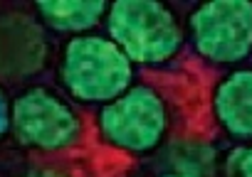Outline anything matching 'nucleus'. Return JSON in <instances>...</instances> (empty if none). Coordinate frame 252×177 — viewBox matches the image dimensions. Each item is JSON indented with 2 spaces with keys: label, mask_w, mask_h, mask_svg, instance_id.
Returning a JSON list of instances; mask_svg holds the SVG:
<instances>
[{
  "label": "nucleus",
  "mask_w": 252,
  "mask_h": 177,
  "mask_svg": "<svg viewBox=\"0 0 252 177\" xmlns=\"http://www.w3.org/2000/svg\"><path fill=\"white\" fill-rule=\"evenodd\" d=\"M104 35L131 59L134 67L158 69L186 47V25L161 0H114L109 3Z\"/></svg>",
  "instance_id": "nucleus-1"
},
{
  "label": "nucleus",
  "mask_w": 252,
  "mask_h": 177,
  "mask_svg": "<svg viewBox=\"0 0 252 177\" xmlns=\"http://www.w3.org/2000/svg\"><path fill=\"white\" fill-rule=\"evenodd\" d=\"M57 79L74 103L99 108L136 84V67L104 32H89L64 42Z\"/></svg>",
  "instance_id": "nucleus-2"
},
{
  "label": "nucleus",
  "mask_w": 252,
  "mask_h": 177,
  "mask_svg": "<svg viewBox=\"0 0 252 177\" xmlns=\"http://www.w3.org/2000/svg\"><path fill=\"white\" fill-rule=\"evenodd\" d=\"M94 128L99 140L126 155L156 152L171 128V111L163 94L146 81H136L114 101L96 108Z\"/></svg>",
  "instance_id": "nucleus-3"
},
{
  "label": "nucleus",
  "mask_w": 252,
  "mask_h": 177,
  "mask_svg": "<svg viewBox=\"0 0 252 177\" xmlns=\"http://www.w3.org/2000/svg\"><path fill=\"white\" fill-rule=\"evenodd\" d=\"M84 118L47 86H28L10 101V135L35 152H67L84 140Z\"/></svg>",
  "instance_id": "nucleus-4"
},
{
  "label": "nucleus",
  "mask_w": 252,
  "mask_h": 177,
  "mask_svg": "<svg viewBox=\"0 0 252 177\" xmlns=\"http://www.w3.org/2000/svg\"><path fill=\"white\" fill-rule=\"evenodd\" d=\"M186 45L210 67H240L252 57V0H205L188 13Z\"/></svg>",
  "instance_id": "nucleus-5"
},
{
  "label": "nucleus",
  "mask_w": 252,
  "mask_h": 177,
  "mask_svg": "<svg viewBox=\"0 0 252 177\" xmlns=\"http://www.w3.org/2000/svg\"><path fill=\"white\" fill-rule=\"evenodd\" d=\"M50 57L47 30L37 15L0 13V79L23 81L40 74Z\"/></svg>",
  "instance_id": "nucleus-6"
},
{
  "label": "nucleus",
  "mask_w": 252,
  "mask_h": 177,
  "mask_svg": "<svg viewBox=\"0 0 252 177\" xmlns=\"http://www.w3.org/2000/svg\"><path fill=\"white\" fill-rule=\"evenodd\" d=\"M210 113L227 138L252 143V67H235L213 84Z\"/></svg>",
  "instance_id": "nucleus-7"
},
{
  "label": "nucleus",
  "mask_w": 252,
  "mask_h": 177,
  "mask_svg": "<svg viewBox=\"0 0 252 177\" xmlns=\"http://www.w3.org/2000/svg\"><path fill=\"white\" fill-rule=\"evenodd\" d=\"M106 10L109 3L104 0H37L35 3V15L45 30L67 37L94 32L99 25H104Z\"/></svg>",
  "instance_id": "nucleus-8"
},
{
  "label": "nucleus",
  "mask_w": 252,
  "mask_h": 177,
  "mask_svg": "<svg viewBox=\"0 0 252 177\" xmlns=\"http://www.w3.org/2000/svg\"><path fill=\"white\" fill-rule=\"evenodd\" d=\"M171 157H173V172L193 175V177H215L218 170V157L215 148L203 140H178L171 145Z\"/></svg>",
  "instance_id": "nucleus-9"
},
{
  "label": "nucleus",
  "mask_w": 252,
  "mask_h": 177,
  "mask_svg": "<svg viewBox=\"0 0 252 177\" xmlns=\"http://www.w3.org/2000/svg\"><path fill=\"white\" fill-rule=\"evenodd\" d=\"M220 177H252V143H235L225 150Z\"/></svg>",
  "instance_id": "nucleus-10"
},
{
  "label": "nucleus",
  "mask_w": 252,
  "mask_h": 177,
  "mask_svg": "<svg viewBox=\"0 0 252 177\" xmlns=\"http://www.w3.org/2000/svg\"><path fill=\"white\" fill-rule=\"evenodd\" d=\"M5 135H10V99L0 84V140Z\"/></svg>",
  "instance_id": "nucleus-11"
},
{
  "label": "nucleus",
  "mask_w": 252,
  "mask_h": 177,
  "mask_svg": "<svg viewBox=\"0 0 252 177\" xmlns=\"http://www.w3.org/2000/svg\"><path fill=\"white\" fill-rule=\"evenodd\" d=\"M25 177H74L72 172H67L64 167H55V165H35L25 172Z\"/></svg>",
  "instance_id": "nucleus-12"
},
{
  "label": "nucleus",
  "mask_w": 252,
  "mask_h": 177,
  "mask_svg": "<svg viewBox=\"0 0 252 177\" xmlns=\"http://www.w3.org/2000/svg\"><path fill=\"white\" fill-rule=\"evenodd\" d=\"M161 177H193V175H183V172H173L171 170V172H163Z\"/></svg>",
  "instance_id": "nucleus-13"
}]
</instances>
